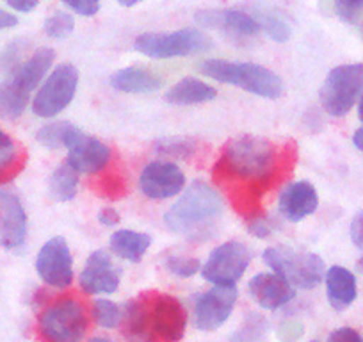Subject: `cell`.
Listing matches in <instances>:
<instances>
[{"label": "cell", "instance_id": "29", "mask_svg": "<svg viewBox=\"0 0 363 342\" xmlns=\"http://www.w3.org/2000/svg\"><path fill=\"white\" fill-rule=\"evenodd\" d=\"M91 316L95 319V323L102 328H118L121 324V316L123 310L120 305L109 299H96L91 307Z\"/></svg>", "mask_w": 363, "mask_h": 342}, {"label": "cell", "instance_id": "22", "mask_svg": "<svg viewBox=\"0 0 363 342\" xmlns=\"http://www.w3.org/2000/svg\"><path fill=\"white\" fill-rule=\"evenodd\" d=\"M111 86L121 93H153L162 86V79L145 66L118 70L109 79Z\"/></svg>", "mask_w": 363, "mask_h": 342}, {"label": "cell", "instance_id": "11", "mask_svg": "<svg viewBox=\"0 0 363 342\" xmlns=\"http://www.w3.org/2000/svg\"><path fill=\"white\" fill-rule=\"evenodd\" d=\"M253 255L240 241H228L211 253L201 275L212 285H235L250 266Z\"/></svg>", "mask_w": 363, "mask_h": 342}, {"label": "cell", "instance_id": "25", "mask_svg": "<svg viewBox=\"0 0 363 342\" xmlns=\"http://www.w3.org/2000/svg\"><path fill=\"white\" fill-rule=\"evenodd\" d=\"M111 250L114 255L128 263H141L145 253L152 244V237L148 233L134 232V230H116L109 239Z\"/></svg>", "mask_w": 363, "mask_h": 342}, {"label": "cell", "instance_id": "32", "mask_svg": "<svg viewBox=\"0 0 363 342\" xmlns=\"http://www.w3.org/2000/svg\"><path fill=\"white\" fill-rule=\"evenodd\" d=\"M73 29H75V20L69 13L65 11L54 13L45 22V34L48 38H54V40H62V38L69 36Z\"/></svg>", "mask_w": 363, "mask_h": 342}, {"label": "cell", "instance_id": "20", "mask_svg": "<svg viewBox=\"0 0 363 342\" xmlns=\"http://www.w3.org/2000/svg\"><path fill=\"white\" fill-rule=\"evenodd\" d=\"M317 207H319V194L313 184L306 180L289 184L280 194V204H278L280 214L292 223L308 218L317 211Z\"/></svg>", "mask_w": 363, "mask_h": 342}, {"label": "cell", "instance_id": "7", "mask_svg": "<svg viewBox=\"0 0 363 342\" xmlns=\"http://www.w3.org/2000/svg\"><path fill=\"white\" fill-rule=\"evenodd\" d=\"M264 263L292 287L315 289L326 277L324 260L317 253L296 251L292 248H267Z\"/></svg>", "mask_w": 363, "mask_h": 342}, {"label": "cell", "instance_id": "3", "mask_svg": "<svg viewBox=\"0 0 363 342\" xmlns=\"http://www.w3.org/2000/svg\"><path fill=\"white\" fill-rule=\"evenodd\" d=\"M221 216L223 200L218 191L207 182L196 180L166 212L164 223L177 236L189 241H203L211 237Z\"/></svg>", "mask_w": 363, "mask_h": 342}, {"label": "cell", "instance_id": "6", "mask_svg": "<svg viewBox=\"0 0 363 342\" xmlns=\"http://www.w3.org/2000/svg\"><path fill=\"white\" fill-rule=\"evenodd\" d=\"M87 330V314L75 298L54 299L38 317V333L43 342H82Z\"/></svg>", "mask_w": 363, "mask_h": 342}, {"label": "cell", "instance_id": "46", "mask_svg": "<svg viewBox=\"0 0 363 342\" xmlns=\"http://www.w3.org/2000/svg\"><path fill=\"white\" fill-rule=\"evenodd\" d=\"M358 270L362 271V273H363V257H362V259L358 260Z\"/></svg>", "mask_w": 363, "mask_h": 342}, {"label": "cell", "instance_id": "41", "mask_svg": "<svg viewBox=\"0 0 363 342\" xmlns=\"http://www.w3.org/2000/svg\"><path fill=\"white\" fill-rule=\"evenodd\" d=\"M18 26V18L11 13L4 11V9H0V31L6 29H13V27Z\"/></svg>", "mask_w": 363, "mask_h": 342}, {"label": "cell", "instance_id": "44", "mask_svg": "<svg viewBox=\"0 0 363 342\" xmlns=\"http://www.w3.org/2000/svg\"><path fill=\"white\" fill-rule=\"evenodd\" d=\"M358 114H359V120L363 121V95L359 96V106H358Z\"/></svg>", "mask_w": 363, "mask_h": 342}, {"label": "cell", "instance_id": "40", "mask_svg": "<svg viewBox=\"0 0 363 342\" xmlns=\"http://www.w3.org/2000/svg\"><path fill=\"white\" fill-rule=\"evenodd\" d=\"M250 233H253V236H257V237H267L269 233H271V230H269L267 223H265V218L257 219V221H251L250 223Z\"/></svg>", "mask_w": 363, "mask_h": 342}, {"label": "cell", "instance_id": "34", "mask_svg": "<svg viewBox=\"0 0 363 342\" xmlns=\"http://www.w3.org/2000/svg\"><path fill=\"white\" fill-rule=\"evenodd\" d=\"M335 13L345 23H356L363 15V0H335Z\"/></svg>", "mask_w": 363, "mask_h": 342}, {"label": "cell", "instance_id": "1", "mask_svg": "<svg viewBox=\"0 0 363 342\" xmlns=\"http://www.w3.org/2000/svg\"><path fill=\"white\" fill-rule=\"evenodd\" d=\"M298 160L294 143L277 145L257 136L230 139L212 170V179L247 223L265 218L264 198L292 173Z\"/></svg>", "mask_w": 363, "mask_h": 342}, {"label": "cell", "instance_id": "23", "mask_svg": "<svg viewBox=\"0 0 363 342\" xmlns=\"http://www.w3.org/2000/svg\"><path fill=\"white\" fill-rule=\"evenodd\" d=\"M216 95H218L216 88L208 86L207 82H201L194 77H186L174 84L164 95V100L173 106H196V104L211 102Z\"/></svg>", "mask_w": 363, "mask_h": 342}, {"label": "cell", "instance_id": "35", "mask_svg": "<svg viewBox=\"0 0 363 342\" xmlns=\"http://www.w3.org/2000/svg\"><path fill=\"white\" fill-rule=\"evenodd\" d=\"M62 2L80 16H95L100 9V0H62Z\"/></svg>", "mask_w": 363, "mask_h": 342}, {"label": "cell", "instance_id": "31", "mask_svg": "<svg viewBox=\"0 0 363 342\" xmlns=\"http://www.w3.org/2000/svg\"><path fill=\"white\" fill-rule=\"evenodd\" d=\"M257 22L260 23V29H264L269 34V38L278 41V43H285L291 38V26L281 16L262 13Z\"/></svg>", "mask_w": 363, "mask_h": 342}, {"label": "cell", "instance_id": "12", "mask_svg": "<svg viewBox=\"0 0 363 342\" xmlns=\"http://www.w3.org/2000/svg\"><path fill=\"white\" fill-rule=\"evenodd\" d=\"M237 298L235 285H214L198 296L194 303V324L198 330L216 331L221 328L235 309Z\"/></svg>", "mask_w": 363, "mask_h": 342}, {"label": "cell", "instance_id": "45", "mask_svg": "<svg viewBox=\"0 0 363 342\" xmlns=\"http://www.w3.org/2000/svg\"><path fill=\"white\" fill-rule=\"evenodd\" d=\"M89 342H114V341H111V338H106V337H95V338H91Z\"/></svg>", "mask_w": 363, "mask_h": 342}, {"label": "cell", "instance_id": "47", "mask_svg": "<svg viewBox=\"0 0 363 342\" xmlns=\"http://www.w3.org/2000/svg\"><path fill=\"white\" fill-rule=\"evenodd\" d=\"M312 342H317V341H312Z\"/></svg>", "mask_w": 363, "mask_h": 342}, {"label": "cell", "instance_id": "21", "mask_svg": "<svg viewBox=\"0 0 363 342\" xmlns=\"http://www.w3.org/2000/svg\"><path fill=\"white\" fill-rule=\"evenodd\" d=\"M326 294L331 309L342 312L354 303L358 287L354 275L342 266H333L326 271Z\"/></svg>", "mask_w": 363, "mask_h": 342}, {"label": "cell", "instance_id": "30", "mask_svg": "<svg viewBox=\"0 0 363 342\" xmlns=\"http://www.w3.org/2000/svg\"><path fill=\"white\" fill-rule=\"evenodd\" d=\"M164 266L174 277L191 278L200 271L201 263L194 257H186V255H167Z\"/></svg>", "mask_w": 363, "mask_h": 342}, {"label": "cell", "instance_id": "10", "mask_svg": "<svg viewBox=\"0 0 363 342\" xmlns=\"http://www.w3.org/2000/svg\"><path fill=\"white\" fill-rule=\"evenodd\" d=\"M79 86V70L69 62L59 65L48 75L33 100V111L40 118H54L72 104Z\"/></svg>", "mask_w": 363, "mask_h": 342}, {"label": "cell", "instance_id": "38", "mask_svg": "<svg viewBox=\"0 0 363 342\" xmlns=\"http://www.w3.org/2000/svg\"><path fill=\"white\" fill-rule=\"evenodd\" d=\"M99 221L102 223L104 226H109V228H113V226L120 225L121 218H120V214H118V212L114 211V209L107 207V209H102V211H100Z\"/></svg>", "mask_w": 363, "mask_h": 342}, {"label": "cell", "instance_id": "28", "mask_svg": "<svg viewBox=\"0 0 363 342\" xmlns=\"http://www.w3.org/2000/svg\"><path fill=\"white\" fill-rule=\"evenodd\" d=\"M73 125L68 123V121H55V123H48L45 127H41L38 131L36 139L41 143L43 146L50 150H57L62 148L68 141V136L72 132Z\"/></svg>", "mask_w": 363, "mask_h": 342}, {"label": "cell", "instance_id": "14", "mask_svg": "<svg viewBox=\"0 0 363 342\" xmlns=\"http://www.w3.org/2000/svg\"><path fill=\"white\" fill-rule=\"evenodd\" d=\"M36 271L41 280L55 289H66L73 282V259L65 237H52L36 257Z\"/></svg>", "mask_w": 363, "mask_h": 342}, {"label": "cell", "instance_id": "18", "mask_svg": "<svg viewBox=\"0 0 363 342\" xmlns=\"http://www.w3.org/2000/svg\"><path fill=\"white\" fill-rule=\"evenodd\" d=\"M27 212L16 194L0 191V246L13 250L26 243Z\"/></svg>", "mask_w": 363, "mask_h": 342}, {"label": "cell", "instance_id": "24", "mask_svg": "<svg viewBox=\"0 0 363 342\" xmlns=\"http://www.w3.org/2000/svg\"><path fill=\"white\" fill-rule=\"evenodd\" d=\"M27 164V152L0 128V186L11 182Z\"/></svg>", "mask_w": 363, "mask_h": 342}, {"label": "cell", "instance_id": "15", "mask_svg": "<svg viewBox=\"0 0 363 342\" xmlns=\"http://www.w3.org/2000/svg\"><path fill=\"white\" fill-rule=\"evenodd\" d=\"M139 187L152 200H167L180 194L186 187V175L180 167L167 160H153L143 170Z\"/></svg>", "mask_w": 363, "mask_h": 342}, {"label": "cell", "instance_id": "37", "mask_svg": "<svg viewBox=\"0 0 363 342\" xmlns=\"http://www.w3.org/2000/svg\"><path fill=\"white\" fill-rule=\"evenodd\" d=\"M351 241L356 248L363 250V209L352 218L351 223Z\"/></svg>", "mask_w": 363, "mask_h": 342}, {"label": "cell", "instance_id": "26", "mask_svg": "<svg viewBox=\"0 0 363 342\" xmlns=\"http://www.w3.org/2000/svg\"><path fill=\"white\" fill-rule=\"evenodd\" d=\"M79 191V173L69 166L68 162L61 164L57 170L52 173L50 182H48V193L55 202H72Z\"/></svg>", "mask_w": 363, "mask_h": 342}, {"label": "cell", "instance_id": "42", "mask_svg": "<svg viewBox=\"0 0 363 342\" xmlns=\"http://www.w3.org/2000/svg\"><path fill=\"white\" fill-rule=\"evenodd\" d=\"M352 143H354V146L359 150V152H363V127L354 132V136H352Z\"/></svg>", "mask_w": 363, "mask_h": 342}, {"label": "cell", "instance_id": "13", "mask_svg": "<svg viewBox=\"0 0 363 342\" xmlns=\"http://www.w3.org/2000/svg\"><path fill=\"white\" fill-rule=\"evenodd\" d=\"M65 148H68V160L66 162L77 171V173H87L95 175L106 170L111 162V148L100 139L86 134L79 127L73 125L68 136Z\"/></svg>", "mask_w": 363, "mask_h": 342}, {"label": "cell", "instance_id": "9", "mask_svg": "<svg viewBox=\"0 0 363 342\" xmlns=\"http://www.w3.org/2000/svg\"><path fill=\"white\" fill-rule=\"evenodd\" d=\"M363 95V62L342 65L331 70L320 86V104L335 118L345 116Z\"/></svg>", "mask_w": 363, "mask_h": 342}, {"label": "cell", "instance_id": "5", "mask_svg": "<svg viewBox=\"0 0 363 342\" xmlns=\"http://www.w3.org/2000/svg\"><path fill=\"white\" fill-rule=\"evenodd\" d=\"M201 73L218 82L232 84L262 99L277 100L284 95V80L265 66L255 62H233L223 59H207Z\"/></svg>", "mask_w": 363, "mask_h": 342}, {"label": "cell", "instance_id": "27", "mask_svg": "<svg viewBox=\"0 0 363 342\" xmlns=\"http://www.w3.org/2000/svg\"><path fill=\"white\" fill-rule=\"evenodd\" d=\"M95 191L102 197L111 198V200H120L127 194V179L121 173V170H106L104 175H100L95 182Z\"/></svg>", "mask_w": 363, "mask_h": 342}, {"label": "cell", "instance_id": "17", "mask_svg": "<svg viewBox=\"0 0 363 342\" xmlns=\"http://www.w3.org/2000/svg\"><path fill=\"white\" fill-rule=\"evenodd\" d=\"M194 18L200 26L219 31L233 41L250 40L260 33L257 18L239 9H205L198 11Z\"/></svg>", "mask_w": 363, "mask_h": 342}, {"label": "cell", "instance_id": "33", "mask_svg": "<svg viewBox=\"0 0 363 342\" xmlns=\"http://www.w3.org/2000/svg\"><path fill=\"white\" fill-rule=\"evenodd\" d=\"M157 152L162 155L174 157V159H187L198 150L196 143L193 139H166V141H157Z\"/></svg>", "mask_w": 363, "mask_h": 342}, {"label": "cell", "instance_id": "4", "mask_svg": "<svg viewBox=\"0 0 363 342\" xmlns=\"http://www.w3.org/2000/svg\"><path fill=\"white\" fill-rule=\"evenodd\" d=\"M55 52L50 47H41L27 61L20 62L11 77L0 84V118L18 120L29 104L30 93L40 86L43 77L52 68Z\"/></svg>", "mask_w": 363, "mask_h": 342}, {"label": "cell", "instance_id": "2", "mask_svg": "<svg viewBox=\"0 0 363 342\" xmlns=\"http://www.w3.org/2000/svg\"><path fill=\"white\" fill-rule=\"evenodd\" d=\"M187 314L174 296L145 291L123 307L121 333L128 342H180Z\"/></svg>", "mask_w": 363, "mask_h": 342}, {"label": "cell", "instance_id": "19", "mask_svg": "<svg viewBox=\"0 0 363 342\" xmlns=\"http://www.w3.org/2000/svg\"><path fill=\"white\" fill-rule=\"evenodd\" d=\"M250 294L262 309L278 310L296 298V289L277 273H260L250 282Z\"/></svg>", "mask_w": 363, "mask_h": 342}, {"label": "cell", "instance_id": "43", "mask_svg": "<svg viewBox=\"0 0 363 342\" xmlns=\"http://www.w3.org/2000/svg\"><path fill=\"white\" fill-rule=\"evenodd\" d=\"M139 2H143V0H118V4L123 6V8H134Z\"/></svg>", "mask_w": 363, "mask_h": 342}, {"label": "cell", "instance_id": "36", "mask_svg": "<svg viewBox=\"0 0 363 342\" xmlns=\"http://www.w3.org/2000/svg\"><path fill=\"white\" fill-rule=\"evenodd\" d=\"M328 342H363V337L358 331L352 330V328L344 326L335 330L333 333L330 335V338H328Z\"/></svg>", "mask_w": 363, "mask_h": 342}, {"label": "cell", "instance_id": "39", "mask_svg": "<svg viewBox=\"0 0 363 342\" xmlns=\"http://www.w3.org/2000/svg\"><path fill=\"white\" fill-rule=\"evenodd\" d=\"M6 2L18 13H30L40 4V0H6Z\"/></svg>", "mask_w": 363, "mask_h": 342}, {"label": "cell", "instance_id": "8", "mask_svg": "<svg viewBox=\"0 0 363 342\" xmlns=\"http://www.w3.org/2000/svg\"><path fill=\"white\" fill-rule=\"evenodd\" d=\"M134 48L153 59L186 57L212 48L211 36L200 29L186 27L173 33H145L135 38Z\"/></svg>", "mask_w": 363, "mask_h": 342}, {"label": "cell", "instance_id": "16", "mask_svg": "<svg viewBox=\"0 0 363 342\" xmlns=\"http://www.w3.org/2000/svg\"><path fill=\"white\" fill-rule=\"evenodd\" d=\"M121 282V267L107 251L96 250L89 255L82 273L80 287L86 294H113Z\"/></svg>", "mask_w": 363, "mask_h": 342}]
</instances>
